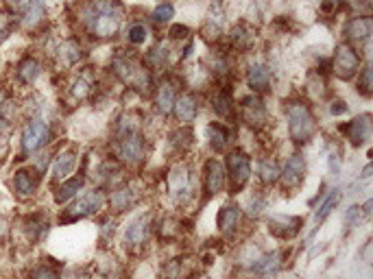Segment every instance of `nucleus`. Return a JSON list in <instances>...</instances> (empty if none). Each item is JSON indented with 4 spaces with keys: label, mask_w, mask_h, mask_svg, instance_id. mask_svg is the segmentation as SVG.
I'll use <instances>...</instances> for the list:
<instances>
[{
    "label": "nucleus",
    "mask_w": 373,
    "mask_h": 279,
    "mask_svg": "<svg viewBox=\"0 0 373 279\" xmlns=\"http://www.w3.org/2000/svg\"><path fill=\"white\" fill-rule=\"evenodd\" d=\"M148 227H151V214L136 216L125 229V244L127 247H140L148 236Z\"/></svg>",
    "instance_id": "b1692460"
},
{
    "label": "nucleus",
    "mask_w": 373,
    "mask_h": 279,
    "mask_svg": "<svg viewBox=\"0 0 373 279\" xmlns=\"http://www.w3.org/2000/svg\"><path fill=\"white\" fill-rule=\"evenodd\" d=\"M146 37H148V27L144 25V22H131V25L127 27V31H125V39H127V44H131V46L144 44Z\"/></svg>",
    "instance_id": "4c0bfd02"
},
{
    "label": "nucleus",
    "mask_w": 373,
    "mask_h": 279,
    "mask_svg": "<svg viewBox=\"0 0 373 279\" xmlns=\"http://www.w3.org/2000/svg\"><path fill=\"white\" fill-rule=\"evenodd\" d=\"M206 137H208L212 151L223 153V151H227V147L232 142V129L223 123H210L206 127Z\"/></svg>",
    "instance_id": "c85d7f7f"
},
{
    "label": "nucleus",
    "mask_w": 373,
    "mask_h": 279,
    "mask_svg": "<svg viewBox=\"0 0 373 279\" xmlns=\"http://www.w3.org/2000/svg\"><path fill=\"white\" fill-rule=\"evenodd\" d=\"M255 29L249 25V22H236V25L229 29V46L238 53H249L255 46Z\"/></svg>",
    "instance_id": "6ab92c4d"
},
{
    "label": "nucleus",
    "mask_w": 373,
    "mask_h": 279,
    "mask_svg": "<svg viewBox=\"0 0 373 279\" xmlns=\"http://www.w3.org/2000/svg\"><path fill=\"white\" fill-rule=\"evenodd\" d=\"M327 164H330L332 175H339V170H341V151L336 147H330V151H327Z\"/></svg>",
    "instance_id": "49530a36"
},
{
    "label": "nucleus",
    "mask_w": 373,
    "mask_h": 279,
    "mask_svg": "<svg viewBox=\"0 0 373 279\" xmlns=\"http://www.w3.org/2000/svg\"><path fill=\"white\" fill-rule=\"evenodd\" d=\"M35 3V0H3V9H7V11H11V13H15L18 18L22 16V13H27L29 11V7Z\"/></svg>",
    "instance_id": "79ce46f5"
},
{
    "label": "nucleus",
    "mask_w": 373,
    "mask_h": 279,
    "mask_svg": "<svg viewBox=\"0 0 373 279\" xmlns=\"http://www.w3.org/2000/svg\"><path fill=\"white\" fill-rule=\"evenodd\" d=\"M341 131L347 135V140L354 147H362L367 144V140L371 137V116L369 113H360L354 120H349L345 127H341Z\"/></svg>",
    "instance_id": "aec40b11"
},
{
    "label": "nucleus",
    "mask_w": 373,
    "mask_h": 279,
    "mask_svg": "<svg viewBox=\"0 0 373 279\" xmlns=\"http://www.w3.org/2000/svg\"><path fill=\"white\" fill-rule=\"evenodd\" d=\"M25 231H27V236H29L33 242H37V240H42L44 236H46L49 223H46V221H42V214L27 216V218H25Z\"/></svg>",
    "instance_id": "f704fd0d"
},
{
    "label": "nucleus",
    "mask_w": 373,
    "mask_h": 279,
    "mask_svg": "<svg viewBox=\"0 0 373 279\" xmlns=\"http://www.w3.org/2000/svg\"><path fill=\"white\" fill-rule=\"evenodd\" d=\"M303 227V218L301 216H284V214H277V216H271L269 218V231L279 238V240H293Z\"/></svg>",
    "instance_id": "a211bd4d"
},
{
    "label": "nucleus",
    "mask_w": 373,
    "mask_h": 279,
    "mask_svg": "<svg viewBox=\"0 0 373 279\" xmlns=\"http://www.w3.org/2000/svg\"><path fill=\"white\" fill-rule=\"evenodd\" d=\"M356 79H358V87H360L362 94H365V97H371V87H373V85H371V66H369V63L356 75Z\"/></svg>",
    "instance_id": "37998d69"
},
{
    "label": "nucleus",
    "mask_w": 373,
    "mask_h": 279,
    "mask_svg": "<svg viewBox=\"0 0 373 279\" xmlns=\"http://www.w3.org/2000/svg\"><path fill=\"white\" fill-rule=\"evenodd\" d=\"M212 109H214V113L218 116V118H223V120H232L234 118V116H236V103H234V97H232L229 87H218L216 89V94L212 99Z\"/></svg>",
    "instance_id": "7c9ffc66"
},
{
    "label": "nucleus",
    "mask_w": 373,
    "mask_h": 279,
    "mask_svg": "<svg viewBox=\"0 0 373 279\" xmlns=\"http://www.w3.org/2000/svg\"><path fill=\"white\" fill-rule=\"evenodd\" d=\"M371 33H373V20L369 13H358V16H352L347 20V25L343 29V35H345V42L349 46H367L369 39H371Z\"/></svg>",
    "instance_id": "9b49d317"
},
{
    "label": "nucleus",
    "mask_w": 373,
    "mask_h": 279,
    "mask_svg": "<svg viewBox=\"0 0 373 279\" xmlns=\"http://www.w3.org/2000/svg\"><path fill=\"white\" fill-rule=\"evenodd\" d=\"M140 201V192L136 188H131L129 183L120 185V188H114L112 194H109V205H112L114 212H127L129 207H134Z\"/></svg>",
    "instance_id": "bb28decb"
},
{
    "label": "nucleus",
    "mask_w": 373,
    "mask_h": 279,
    "mask_svg": "<svg viewBox=\"0 0 373 279\" xmlns=\"http://www.w3.org/2000/svg\"><path fill=\"white\" fill-rule=\"evenodd\" d=\"M341 190H330V194L325 197V201L319 205V209H317V214H315V218H317V223H321V221H325L327 216H330L332 212H334V207L339 205V201H341V194H339Z\"/></svg>",
    "instance_id": "ea45409f"
},
{
    "label": "nucleus",
    "mask_w": 373,
    "mask_h": 279,
    "mask_svg": "<svg viewBox=\"0 0 373 279\" xmlns=\"http://www.w3.org/2000/svg\"><path fill=\"white\" fill-rule=\"evenodd\" d=\"M216 225H218V231H221L223 236L232 238L240 227V207L236 203L223 205L221 212H218V216H216Z\"/></svg>",
    "instance_id": "393cba45"
},
{
    "label": "nucleus",
    "mask_w": 373,
    "mask_h": 279,
    "mask_svg": "<svg viewBox=\"0 0 373 279\" xmlns=\"http://www.w3.org/2000/svg\"><path fill=\"white\" fill-rule=\"evenodd\" d=\"M79 164V153L75 149H63L59 151L55 157H53V164H51V173H53V179L55 181H63L68 179L75 168Z\"/></svg>",
    "instance_id": "412c9836"
},
{
    "label": "nucleus",
    "mask_w": 373,
    "mask_h": 279,
    "mask_svg": "<svg viewBox=\"0 0 373 279\" xmlns=\"http://www.w3.org/2000/svg\"><path fill=\"white\" fill-rule=\"evenodd\" d=\"M240 118L247 127L260 131L269 125V109L258 94H251L240 101Z\"/></svg>",
    "instance_id": "9d476101"
},
{
    "label": "nucleus",
    "mask_w": 373,
    "mask_h": 279,
    "mask_svg": "<svg viewBox=\"0 0 373 279\" xmlns=\"http://www.w3.org/2000/svg\"><path fill=\"white\" fill-rule=\"evenodd\" d=\"M303 179H305V157L301 153H295L286 159V164H284V168L279 173L282 188L289 192H295L301 188Z\"/></svg>",
    "instance_id": "f8f14e48"
},
{
    "label": "nucleus",
    "mask_w": 373,
    "mask_h": 279,
    "mask_svg": "<svg viewBox=\"0 0 373 279\" xmlns=\"http://www.w3.org/2000/svg\"><path fill=\"white\" fill-rule=\"evenodd\" d=\"M175 18V5L168 3V0H164V3H160L156 9H153L151 13V20H153V25H158V27H164L168 25V22Z\"/></svg>",
    "instance_id": "58836bf2"
},
{
    "label": "nucleus",
    "mask_w": 373,
    "mask_h": 279,
    "mask_svg": "<svg viewBox=\"0 0 373 279\" xmlns=\"http://www.w3.org/2000/svg\"><path fill=\"white\" fill-rule=\"evenodd\" d=\"M279 164L273 159V157H265V159H260V164H258V177L262 181V185H273L279 181Z\"/></svg>",
    "instance_id": "473e14b6"
},
{
    "label": "nucleus",
    "mask_w": 373,
    "mask_h": 279,
    "mask_svg": "<svg viewBox=\"0 0 373 279\" xmlns=\"http://www.w3.org/2000/svg\"><path fill=\"white\" fill-rule=\"evenodd\" d=\"M330 111H332V116H343L347 111V103L345 101H334L332 107H330Z\"/></svg>",
    "instance_id": "09e8293b"
},
{
    "label": "nucleus",
    "mask_w": 373,
    "mask_h": 279,
    "mask_svg": "<svg viewBox=\"0 0 373 279\" xmlns=\"http://www.w3.org/2000/svg\"><path fill=\"white\" fill-rule=\"evenodd\" d=\"M305 92H308V94H310L315 101L325 99V94H327V83H325L323 75L310 73V75H308V81H305Z\"/></svg>",
    "instance_id": "e433bc0d"
},
{
    "label": "nucleus",
    "mask_w": 373,
    "mask_h": 279,
    "mask_svg": "<svg viewBox=\"0 0 373 279\" xmlns=\"http://www.w3.org/2000/svg\"><path fill=\"white\" fill-rule=\"evenodd\" d=\"M92 89H94V70L92 68H83L81 73H77V77L70 81L68 89H65V94H68L72 105H77V103H81V101H85L87 97H90Z\"/></svg>",
    "instance_id": "f3484780"
},
{
    "label": "nucleus",
    "mask_w": 373,
    "mask_h": 279,
    "mask_svg": "<svg viewBox=\"0 0 373 279\" xmlns=\"http://www.w3.org/2000/svg\"><path fill=\"white\" fill-rule=\"evenodd\" d=\"M321 3H323V11H336L343 0H321Z\"/></svg>",
    "instance_id": "8fccbe9b"
},
{
    "label": "nucleus",
    "mask_w": 373,
    "mask_h": 279,
    "mask_svg": "<svg viewBox=\"0 0 373 279\" xmlns=\"http://www.w3.org/2000/svg\"><path fill=\"white\" fill-rule=\"evenodd\" d=\"M112 75L138 94H151L153 92V73L146 68L142 57L134 51H116L112 57Z\"/></svg>",
    "instance_id": "7ed1b4c3"
},
{
    "label": "nucleus",
    "mask_w": 373,
    "mask_h": 279,
    "mask_svg": "<svg viewBox=\"0 0 373 279\" xmlns=\"http://www.w3.org/2000/svg\"><path fill=\"white\" fill-rule=\"evenodd\" d=\"M114 155L125 166H138L146 159V140L138 111H125L114 127Z\"/></svg>",
    "instance_id": "f03ea898"
},
{
    "label": "nucleus",
    "mask_w": 373,
    "mask_h": 279,
    "mask_svg": "<svg viewBox=\"0 0 373 279\" xmlns=\"http://www.w3.org/2000/svg\"><path fill=\"white\" fill-rule=\"evenodd\" d=\"M225 166L216 157H210L203 166V192L206 197H216L225 188Z\"/></svg>",
    "instance_id": "2eb2a0df"
},
{
    "label": "nucleus",
    "mask_w": 373,
    "mask_h": 279,
    "mask_svg": "<svg viewBox=\"0 0 373 279\" xmlns=\"http://www.w3.org/2000/svg\"><path fill=\"white\" fill-rule=\"evenodd\" d=\"M179 77H175V75H166L160 85L156 87V109L162 113V116H168L172 113V105L175 101H177L179 97Z\"/></svg>",
    "instance_id": "ddd939ff"
},
{
    "label": "nucleus",
    "mask_w": 373,
    "mask_h": 279,
    "mask_svg": "<svg viewBox=\"0 0 373 279\" xmlns=\"http://www.w3.org/2000/svg\"><path fill=\"white\" fill-rule=\"evenodd\" d=\"M51 137H53L51 125L44 118H33L20 133V147L25 153H37L51 142Z\"/></svg>",
    "instance_id": "1a4fd4ad"
},
{
    "label": "nucleus",
    "mask_w": 373,
    "mask_h": 279,
    "mask_svg": "<svg viewBox=\"0 0 373 279\" xmlns=\"http://www.w3.org/2000/svg\"><path fill=\"white\" fill-rule=\"evenodd\" d=\"M57 59L65 66V68H72L77 63H81V59L85 57V51H83V46L77 37H68V39H63L59 46H57Z\"/></svg>",
    "instance_id": "a878e982"
},
{
    "label": "nucleus",
    "mask_w": 373,
    "mask_h": 279,
    "mask_svg": "<svg viewBox=\"0 0 373 279\" xmlns=\"http://www.w3.org/2000/svg\"><path fill=\"white\" fill-rule=\"evenodd\" d=\"M103 205H105L103 190H90L83 197H79L68 209H63L61 223H75V221H81V218H87V216H94V214L101 212Z\"/></svg>",
    "instance_id": "6e6552de"
},
{
    "label": "nucleus",
    "mask_w": 373,
    "mask_h": 279,
    "mask_svg": "<svg viewBox=\"0 0 373 279\" xmlns=\"http://www.w3.org/2000/svg\"><path fill=\"white\" fill-rule=\"evenodd\" d=\"M286 120H289V133L295 144H308L317 133V120L310 105L293 99L286 103Z\"/></svg>",
    "instance_id": "20e7f679"
},
{
    "label": "nucleus",
    "mask_w": 373,
    "mask_h": 279,
    "mask_svg": "<svg viewBox=\"0 0 373 279\" xmlns=\"http://www.w3.org/2000/svg\"><path fill=\"white\" fill-rule=\"evenodd\" d=\"M170 142H172V147L177 149V151L186 153L194 144V133H192V129L188 125H182L177 131L170 135Z\"/></svg>",
    "instance_id": "c9c22d12"
},
{
    "label": "nucleus",
    "mask_w": 373,
    "mask_h": 279,
    "mask_svg": "<svg viewBox=\"0 0 373 279\" xmlns=\"http://www.w3.org/2000/svg\"><path fill=\"white\" fill-rule=\"evenodd\" d=\"M247 83H249V87L255 92V94L267 92L271 87V70H269V66L262 63V61H253L247 68Z\"/></svg>",
    "instance_id": "cd10ccee"
},
{
    "label": "nucleus",
    "mask_w": 373,
    "mask_h": 279,
    "mask_svg": "<svg viewBox=\"0 0 373 279\" xmlns=\"http://www.w3.org/2000/svg\"><path fill=\"white\" fill-rule=\"evenodd\" d=\"M168 37H170L172 42H184V39H190V29H188L186 25H175V27H170Z\"/></svg>",
    "instance_id": "a18cd8bd"
},
{
    "label": "nucleus",
    "mask_w": 373,
    "mask_h": 279,
    "mask_svg": "<svg viewBox=\"0 0 373 279\" xmlns=\"http://www.w3.org/2000/svg\"><path fill=\"white\" fill-rule=\"evenodd\" d=\"M77 16L92 37L114 39L122 29L125 9L118 0H81Z\"/></svg>",
    "instance_id": "f257e3e1"
},
{
    "label": "nucleus",
    "mask_w": 373,
    "mask_h": 279,
    "mask_svg": "<svg viewBox=\"0 0 373 279\" xmlns=\"http://www.w3.org/2000/svg\"><path fill=\"white\" fill-rule=\"evenodd\" d=\"M265 209H267V199H265V194H262V192H255V194L249 197L247 214H249L251 218H258L262 212H265Z\"/></svg>",
    "instance_id": "a19ab883"
},
{
    "label": "nucleus",
    "mask_w": 373,
    "mask_h": 279,
    "mask_svg": "<svg viewBox=\"0 0 373 279\" xmlns=\"http://www.w3.org/2000/svg\"><path fill=\"white\" fill-rule=\"evenodd\" d=\"M31 279H59V273H57V268L51 266V264H39V266L33 268Z\"/></svg>",
    "instance_id": "c03bdc74"
},
{
    "label": "nucleus",
    "mask_w": 373,
    "mask_h": 279,
    "mask_svg": "<svg viewBox=\"0 0 373 279\" xmlns=\"http://www.w3.org/2000/svg\"><path fill=\"white\" fill-rule=\"evenodd\" d=\"M83 183H85V177L83 175H77V177H68V179H63V181H57L55 185V203L57 205H63V203H68L70 199L77 197V192L83 190Z\"/></svg>",
    "instance_id": "c756f323"
},
{
    "label": "nucleus",
    "mask_w": 373,
    "mask_h": 279,
    "mask_svg": "<svg viewBox=\"0 0 373 279\" xmlns=\"http://www.w3.org/2000/svg\"><path fill=\"white\" fill-rule=\"evenodd\" d=\"M282 260H284V251H271L267 255H262V258H258L255 264L251 266V271L258 277H271L282 268V264H284Z\"/></svg>",
    "instance_id": "2f4dec72"
},
{
    "label": "nucleus",
    "mask_w": 373,
    "mask_h": 279,
    "mask_svg": "<svg viewBox=\"0 0 373 279\" xmlns=\"http://www.w3.org/2000/svg\"><path fill=\"white\" fill-rule=\"evenodd\" d=\"M70 279H90V275H75V277H70Z\"/></svg>",
    "instance_id": "3c124183"
},
{
    "label": "nucleus",
    "mask_w": 373,
    "mask_h": 279,
    "mask_svg": "<svg viewBox=\"0 0 373 279\" xmlns=\"http://www.w3.org/2000/svg\"><path fill=\"white\" fill-rule=\"evenodd\" d=\"M172 113L182 125H190L196 118V113H199V99H196L194 92H184V94H179L172 105Z\"/></svg>",
    "instance_id": "5701e85b"
},
{
    "label": "nucleus",
    "mask_w": 373,
    "mask_h": 279,
    "mask_svg": "<svg viewBox=\"0 0 373 279\" xmlns=\"http://www.w3.org/2000/svg\"><path fill=\"white\" fill-rule=\"evenodd\" d=\"M44 73V63L35 55H25L15 66V79L20 85H33Z\"/></svg>",
    "instance_id": "4be33fe9"
},
{
    "label": "nucleus",
    "mask_w": 373,
    "mask_h": 279,
    "mask_svg": "<svg viewBox=\"0 0 373 279\" xmlns=\"http://www.w3.org/2000/svg\"><path fill=\"white\" fill-rule=\"evenodd\" d=\"M168 197L175 201V203H186L194 197V175L190 170L188 164H184V161H179V164H175L170 170H168Z\"/></svg>",
    "instance_id": "39448f33"
},
{
    "label": "nucleus",
    "mask_w": 373,
    "mask_h": 279,
    "mask_svg": "<svg viewBox=\"0 0 373 279\" xmlns=\"http://www.w3.org/2000/svg\"><path fill=\"white\" fill-rule=\"evenodd\" d=\"M39 181H42V173L35 170L33 166H25V168H18L13 173V192L20 197V199H31L37 194V188H39Z\"/></svg>",
    "instance_id": "4468645a"
},
{
    "label": "nucleus",
    "mask_w": 373,
    "mask_h": 279,
    "mask_svg": "<svg viewBox=\"0 0 373 279\" xmlns=\"http://www.w3.org/2000/svg\"><path fill=\"white\" fill-rule=\"evenodd\" d=\"M332 73L341 81H352L360 73V53L347 42H341L332 57Z\"/></svg>",
    "instance_id": "423d86ee"
},
{
    "label": "nucleus",
    "mask_w": 373,
    "mask_h": 279,
    "mask_svg": "<svg viewBox=\"0 0 373 279\" xmlns=\"http://www.w3.org/2000/svg\"><path fill=\"white\" fill-rule=\"evenodd\" d=\"M9 155V131L7 127L0 125V161Z\"/></svg>",
    "instance_id": "de8ad7c7"
},
{
    "label": "nucleus",
    "mask_w": 373,
    "mask_h": 279,
    "mask_svg": "<svg viewBox=\"0 0 373 279\" xmlns=\"http://www.w3.org/2000/svg\"><path fill=\"white\" fill-rule=\"evenodd\" d=\"M223 27H225V9H223V0H212L210 11L206 16L201 35L206 42H218V37L223 35Z\"/></svg>",
    "instance_id": "dca6fc26"
},
{
    "label": "nucleus",
    "mask_w": 373,
    "mask_h": 279,
    "mask_svg": "<svg viewBox=\"0 0 373 279\" xmlns=\"http://www.w3.org/2000/svg\"><path fill=\"white\" fill-rule=\"evenodd\" d=\"M225 175L229 177V190L232 194H238L245 188L251 179V159L245 151L234 149L227 155V170Z\"/></svg>",
    "instance_id": "0eeeda50"
},
{
    "label": "nucleus",
    "mask_w": 373,
    "mask_h": 279,
    "mask_svg": "<svg viewBox=\"0 0 373 279\" xmlns=\"http://www.w3.org/2000/svg\"><path fill=\"white\" fill-rule=\"evenodd\" d=\"M18 29H20V18L0 7V44L7 42Z\"/></svg>",
    "instance_id": "72a5a7b5"
}]
</instances>
